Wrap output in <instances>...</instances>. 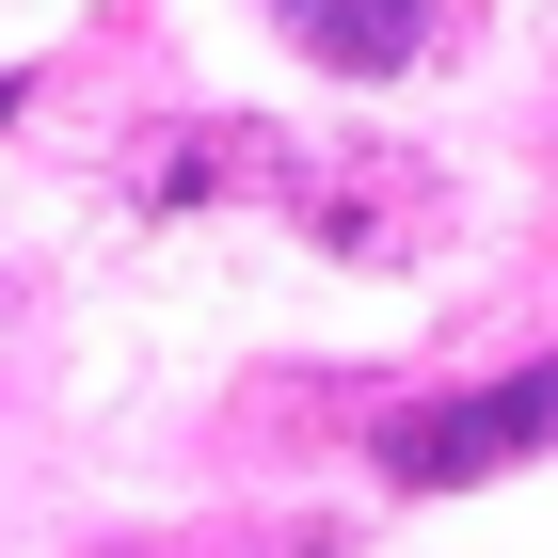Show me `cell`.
<instances>
[{
    "mask_svg": "<svg viewBox=\"0 0 558 558\" xmlns=\"http://www.w3.org/2000/svg\"><path fill=\"white\" fill-rule=\"evenodd\" d=\"M558 447V367H495V384L463 399H415V415H384V478H415V495H463V478H511Z\"/></svg>",
    "mask_w": 558,
    "mask_h": 558,
    "instance_id": "obj_1",
    "label": "cell"
},
{
    "mask_svg": "<svg viewBox=\"0 0 558 558\" xmlns=\"http://www.w3.org/2000/svg\"><path fill=\"white\" fill-rule=\"evenodd\" d=\"M288 48L336 64V81H399L430 48V0H288Z\"/></svg>",
    "mask_w": 558,
    "mask_h": 558,
    "instance_id": "obj_2",
    "label": "cell"
}]
</instances>
